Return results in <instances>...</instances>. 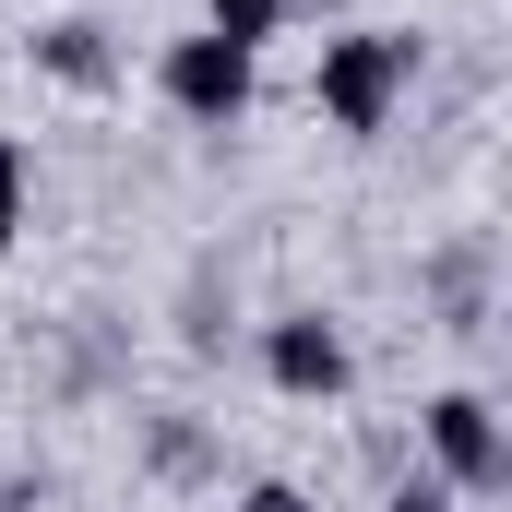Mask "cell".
<instances>
[{
	"instance_id": "3957f363",
	"label": "cell",
	"mask_w": 512,
	"mask_h": 512,
	"mask_svg": "<svg viewBox=\"0 0 512 512\" xmlns=\"http://www.w3.org/2000/svg\"><path fill=\"white\" fill-rule=\"evenodd\" d=\"M155 96L179 108V120H203V131H227V120H251V96H262V60L251 48H227V36H167L155 48Z\"/></svg>"
},
{
	"instance_id": "7a4b0ae2",
	"label": "cell",
	"mask_w": 512,
	"mask_h": 512,
	"mask_svg": "<svg viewBox=\"0 0 512 512\" xmlns=\"http://www.w3.org/2000/svg\"><path fill=\"white\" fill-rule=\"evenodd\" d=\"M417 453H429V477L453 489V501H489L512 477V441H501V405L477 382H441L429 405H417Z\"/></svg>"
},
{
	"instance_id": "8fae6325",
	"label": "cell",
	"mask_w": 512,
	"mask_h": 512,
	"mask_svg": "<svg viewBox=\"0 0 512 512\" xmlns=\"http://www.w3.org/2000/svg\"><path fill=\"white\" fill-rule=\"evenodd\" d=\"M0 512H12V501H0Z\"/></svg>"
},
{
	"instance_id": "6da1fadb",
	"label": "cell",
	"mask_w": 512,
	"mask_h": 512,
	"mask_svg": "<svg viewBox=\"0 0 512 512\" xmlns=\"http://www.w3.org/2000/svg\"><path fill=\"white\" fill-rule=\"evenodd\" d=\"M405 84H417V36H405V24H346V36H322L310 108L346 131V143H370V131H393Z\"/></svg>"
},
{
	"instance_id": "30bf717a",
	"label": "cell",
	"mask_w": 512,
	"mask_h": 512,
	"mask_svg": "<svg viewBox=\"0 0 512 512\" xmlns=\"http://www.w3.org/2000/svg\"><path fill=\"white\" fill-rule=\"evenodd\" d=\"M12 155H24V143H12V131H0V167H12Z\"/></svg>"
},
{
	"instance_id": "52a82bcc",
	"label": "cell",
	"mask_w": 512,
	"mask_h": 512,
	"mask_svg": "<svg viewBox=\"0 0 512 512\" xmlns=\"http://www.w3.org/2000/svg\"><path fill=\"white\" fill-rule=\"evenodd\" d=\"M215 512H322V501H310V489H298V477H251V489H239V501H215Z\"/></svg>"
},
{
	"instance_id": "9c48e42d",
	"label": "cell",
	"mask_w": 512,
	"mask_h": 512,
	"mask_svg": "<svg viewBox=\"0 0 512 512\" xmlns=\"http://www.w3.org/2000/svg\"><path fill=\"white\" fill-rule=\"evenodd\" d=\"M12 239H24V155L0 167V251H12Z\"/></svg>"
},
{
	"instance_id": "5b68a950",
	"label": "cell",
	"mask_w": 512,
	"mask_h": 512,
	"mask_svg": "<svg viewBox=\"0 0 512 512\" xmlns=\"http://www.w3.org/2000/svg\"><path fill=\"white\" fill-rule=\"evenodd\" d=\"M36 72L72 84V96H108V84H120V48H108V24L60 12V24H36Z\"/></svg>"
},
{
	"instance_id": "277c9868",
	"label": "cell",
	"mask_w": 512,
	"mask_h": 512,
	"mask_svg": "<svg viewBox=\"0 0 512 512\" xmlns=\"http://www.w3.org/2000/svg\"><path fill=\"white\" fill-rule=\"evenodd\" d=\"M262 382L286 393V405H346V393H358L346 322H334V310H274V322H262Z\"/></svg>"
},
{
	"instance_id": "ba28073f",
	"label": "cell",
	"mask_w": 512,
	"mask_h": 512,
	"mask_svg": "<svg viewBox=\"0 0 512 512\" xmlns=\"http://www.w3.org/2000/svg\"><path fill=\"white\" fill-rule=\"evenodd\" d=\"M382 512H465V501H453V489L417 465V477H393V489H382Z\"/></svg>"
},
{
	"instance_id": "8992f818",
	"label": "cell",
	"mask_w": 512,
	"mask_h": 512,
	"mask_svg": "<svg viewBox=\"0 0 512 512\" xmlns=\"http://www.w3.org/2000/svg\"><path fill=\"white\" fill-rule=\"evenodd\" d=\"M286 12H298V0H203V36H227V48H274V36H286Z\"/></svg>"
}]
</instances>
